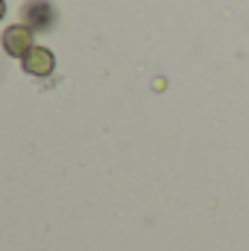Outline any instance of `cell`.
<instances>
[{
	"mask_svg": "<svg viewBox=\"0 0 249 251\" xmlns=\"http://www.w3.org/2000/svg\"><path fill=\"white\" fill-rule=\"evenodd\" d=\"M0 41H3L6 56H12V59H24V56L35 47V41H32V29H30V26H24V24L6 26Z\"/></svg>",
	"mask_w": 249,
	"mask_h": 251,
	"instance_id": "1",
	"label": "cell"
},
{
	"mask_svg": "<svg viewBox=\"0 0 249 251\" xmlns=\"http://www.w3.org/2000/svg\"><path fill=\"white\" fill-rule=\"evenodd\" d=\"M21 64H24V70H27L30 76H50L53 67H56V56H53L47 47H32V50L21 59Z\"/></svg>",
	"mask_w": 249,
	"mask_h": 251,
	"instance_id": "2",
	"label": "cell"
},
{
	"mask_svg": "<svg viewBox=\"0 0 249 251\" xmlns=\"http://www.w3.org/2000/svg\"><path fill=\"white\" fill-rule=\"evenodd\" d=\"M3 15H6V0H0V21H3Z\"/></svg>",
	"mask_w": 249,
	"mask_h": 251,
	"instance_id": "3",
	"label": "cell"
}]
</instances>
